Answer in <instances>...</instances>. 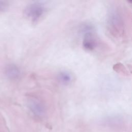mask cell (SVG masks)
I'll list each match as a JSON object with an SVG mask.
<instances>
[{"label":"cell","mask_w":132,"mask_h":132,"mask_svg":"<svg viewBox=\"0 0 132 132\" xmlns=\"http://www.w3.org/2000/svg\"><path fill=\"white\" fill-rule=\"evenodd\" d=\"M107 28L115 38L123 36L124 32V21L122 10L118 7H112L107 16Z\"/></svg>","instance_id":"1"},{"label":"cell","mask_w":132,"mask_h":132,"mask_svg":"<svg viewBox=\"0 0 132 132\" xmlns=\"http://www.w3.org/2000/svg\"><path fill=\"white\" fill-rule=\"evenodd\" d=\"M80 32L83 36L82 46L84 49L92 51L97 45V40L95 36V27L90 23H85L80 27Z\"/></svg>","instance_id":"2"},{"label":"cell","mask_w":132,"mask_h":132,"mask_svg":"<svg viewBox=\"0 0 132 132\" xmlns=\"http://www.w3.org/2000/svg\"><path fill=\"white\" fill-rule=\"evenodd\" d=\"M47 7L44 2L35 1L28 4L24 9L25 16L34 23L40 21L47 11Z\"/></svg>","instance_id":"3"},{"label":"cell","mask_w":132,"mask_h":132,"mask_svg":"<svg viewBox=\"0 0 132 132\" xmlns=\"http://www.w3.org/2000/svg\"><path fill=\"white\" fill-rule=\"evenodd\" d=\"M28 107L31 112L38 117H42L45 113L44 103L36 96H31L28 100Z\"/></svg>","instance_id":"4"},{"label":"cell","mask_w":132,"mask_h":132,"mask_svg":"<svg viewBox=\"0 0 132 132\" xmlns=\"http://www.w3.org/2000/svg\"><path fill=\"white\" fill-rule=\"evenodd\" d=\"M5 74L7 78L11 80H18L21 76V70L16 64L10 63L7 64L5 69Z\"/></svg>","instance_id":"5"},{"label":"cell","mask_w":132,"mask_h":132,"mask_svg":"<svg viewBox=\"0 0 132 132\" xmlns=\"http://www.w3.org/2000/svg\"><path fill=\"white\" fill-rule=\"evenodd\" d=\"M57 78L59 83L64 86L69 85L73 79L72 74L67 71H61L59 72L57 75Z\"/></svg>","instance_id":"6"},{"label":"cell","mask_w":132,"mask_h":132,"mask_svg":"<svg viewBox=\"0 0 132 132\" xmlns=\"http://www.w3.org/2000/svg\"><path fill=\"white\" fill-rule=\"evenodd\" d=\"M8 3L4 1H0V11L6 10L8 7Z\"/></svg>","instance_id":"7"}]
</instances>
